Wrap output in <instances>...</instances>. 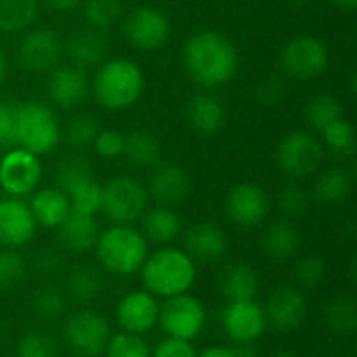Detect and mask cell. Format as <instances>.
<instances>
[{
  "label": "cell",
  "instance_id": "obj_30",
  "mask_svg": "<svg viewBox=\"0 0 357 357\" xmlns=\"http://www.w3.org/2000/svg\"><path fill=\"white\" fill-rule=\"evenodd\" d=\"M123 155L132 165L153 167L161 157V142L146 130H132L123 136Z\"/></svg>",
  "mask_w": 357,
  "mask_h": 357
},
{
  "label": "cell",
  "instance_id": "obj_40",
  "mask_svg": "<svg viewBox=\"0 0 357 357\" xmlns=\"http://www.w3.org/2000/svg\"><path fill=\"white\" fill-rule=\"evenodd\" d=\"M326 274H328V264L322 255L316 253L303 255L295 266V280L303 289H316L318 284L324 282Z\"/></svg>",
  "mask_w": 357,
  "mask_h": 357
},
{
  "label": "cell",
  "instance_id": "obj_47",
  "mask_svg": "<svg viewBox=\"0 0 357 357\" xmlns=\"http://www.w3.org/2000/svg\"><path fill=\"white\" fill-rule=\"evenodd\" d=\"M151 357H197L195 347L190 345V341H182V339H174L167 337L165 341H161Z\"/></svg>",
  "mask_w": 357,
  "mask_h": 357
},
{
  "label": "cell",
  "instance_id": "obj_52",
  "mask_svg": "<svg viewBox=\"0 0 357 357\" xmlns=\"http://www.w3.org/2000/svg\"><path fill=\"white\" fill-rule=\"evenodd\" d=\"M197 357H234V354L228 347H209V349H205L201 356Z\"/></svg>",
  "mask_w": 357,
  "mask_h": 357
},
{
  "label": "cell",
  "instance_id": "obj_29",
  "mask_svg": "<svg viewBox=\"0 0 357 357\" xmlns=\"http://www.w3.org/2000/svg\"><path fill=\"white\" fill-rule=\"evenodd\" d=\"M324 324L331 333L349 337L357 331V301L354 295H339L324 307Z\"/></svg>",
  "mask_w": 357,
  "mask_h": 357
},
{
  "label": "cell",
  "instance_id": "obj_41",
  "mask_svg": "<svg viewBox=\"0 0 357 357\" xmlns=\"http://www.w3.org/2000/svg\"><path fill=\"white\" fill-rule=\"evenodd\" d=\"M324 140L326 144L337 151V153H343V155H351L354 149H356V132L351 128V123L343 117L335 119L333 123H328L324 130Z\"/></svg>",
  "mask_w": 357,
  "mask_h": 357
},
{
  "label": "cell",
  "instance_id": "obj_22",
  "mask_svg": "<svg viewBox=\"0 0 357 357\" xmlns=\"http://www.w3.org/2000/svg\"><path fill=\"white\" fill-rule=\"evenodd\" d=\"M98 234L94 215H84L77 211H71L59 226V241L71 253H86L94 249Z\"/></svg>",
  "mask_w": 357,
  "mask_h": 357
},
{
  "label": "cell",
  "instance_id": "obj_28",
  "mask_svg": "<svg viewBox=\"0 0 357 357\" xmlns=\"http://www.w3.org/2000/svg\"><path fill=\"white\" fill-rule=\"evenodd\" d=\"M299 245H301L299 232L287 220H278V222L270 224L264 234V251L268 257H272L276 261L291 259L299 251Z\"/></svg>",
  "mask_w": 357,
  "mask_h": 357
},
{
  "label": "cell",
  "instance_id": "obj_31",
  "mask_svg": "<svg viewBox=\"0 0 357 357\" xmlns=\"http://www.w3.org/2000/svg\"><path fill=\"white\" fill-rule=\"evenodd\" d=\"M65 289L71 299L77 303H92L100 297L102 293V276L98 270L90 266H73L71 272L67 274Z\"/></svg>",
  "mask_w": 357,
  "mask_h": 357
},
{
  "label": "cell",
  "instance_id": "obj_54",
  "mask_svg": "<svg viewBox=\"0 0 357 357\" xmlns=\"http://www.w3.org/2000/svg\"><path fill=\"white\" fill-rule=\"evenodd\" d=\"M6 54H4V50H2V46H0V84L4 82V77H6Z\"/></svg>",
  "mask_w": 357,
  "mask_h": 357
},
{
  "label": "cell",
  "instance_id": "obj_5",
  "mask_svg": "<svg viewBox=\"0 0 357 357\" xmlns=\"http://www.w3.org/2000/svg\"><path fill=\"white\" fill-rule=\"evenodd\" d=\"M59 140V121L46 105L25 102L13 109V144L40 157L48 155Z\"/></svg>",
  "mask_w": 357,
  "mask_h": 357
},
{
  "label": "cell",
  "instance_id": "obj_49",
  "mask_svg": "<svg viewBox=\"0 0 357 357\" xmlns=\"http://www.w3.org/2000/svg\"><path fill=\"white\" fill-rule=\"evenodd\" d=\"M13 144V107L0 102V146Z\"/></svg>",
  "mask_w": 357,
  "mask_h": 357
},
{
  "label": "cell",
  "instance_id": "obj_38",
  "mask_svg": "<svg viewBox=\"0 0 357 357\" xmlns=\"http://www.w3.org/2000/svg\"><path fill=\"white\" fill-rule=\"evenodd\" d=\"M123 15L121 0H86V21L94 29H107L115 25Z\"/></svg>",
  "mask_w": 357,
  "mask_h": 357
},
{
  "label": "cell",
  "instance_id": "obj_24",
  "mask_svg": "<svg viewBox=\"0 0 357 357\" xmlns=\"http://www.w3.org/2000/svg\"><path fill=\"white\" fill-rule=\"evenodd\" d=\"M63 52L71 59L73 67L86 71L88 67H98L100 63H105L107 44L96 31L84 29V31L73 33L63 44Z\"/></svg>",
  "mask_w": 357,
  "mask_h": 357
},
{
  "label": "cell",
  "instance_id": "obj_4",
  "mask_svg": "<svg viewBox=\"0 0 357 357\" xmlns=\"http://www.w3.org/2000/svg\"><path fill=\"white\" fill-rule=\"evenodd\" d=\"M102 268L115 276H130L138 272L146 259V238L132 226H111L98 234L94 245Z\"/></svg>",
  "mask_w": 357,
  "mask_h": 357
},
{
  "label": "cell",
  "instance_id": "obj_9",
  "mask_svg": "<svg viewBox=\"0 0 357 357\" xmlns=\"http://www.w3.org/2000/svg\"><path fill=\"white\" fill-rule=\"evenodd\" d=\"M63 337L67 347L77 357H98L107 351L111 326L100 314L86 310L65 324Z\"/></svg>",
  "mask_w": 357,
  "mask_h": 357
},
{
  "label": "cell",
  "instance_id": "obj_45",
  "mask_svg": "<svg viewBox=\"0 0 357 357\" xmlns=\"http://www.w3.org/2000/svg\"><path fill=\"white\" fill-rule=\"evenodd\" d=\"M92 144L102 159H117L123 155V134L117 130H98Z\"/></svg>",
  "mask_w": 357,
  "mask_h": 357
},
{
  "label": "cell",
  "instance_id": "obj_50",
  "mask_svg": "<svg viewBox=\"0 0 357 357\" xmlns=\"http://www.w3.org/2000/svg\"><path fill=\"white\" fill-rule=\"evenodd\" d=\"M232 354H234V357H264L257 347H253V343H238L232 349Z\"/></svg>",
  "mask_w": 357,
  "mask_h": 357
},
{
  "label": "cell",
  "instance_id": "obj_15",
  "mask_svg": "<svg viewBox=\"0 0 357 357\" xmlns=\"http://www.w3.org/2000/svg\"><path fill=\"white\" fill-rule=\"evenodd\" d=\"M268 211H270V199L266 190L257 184L251 182L236 184L226 197L228 218L243 228H253L261 224Z\"/></svg>",
  "mask_w": 357,
  "mask_h": 357
},
{
  "label": "cell",
  "instance_id": "obj_48",
  "mask_svg": "<svg viewBox=\"0 0 357 357\" xmlns=\"http://www.w3.org/2000/svg\"><path fill=\"white\" fill-rule=\"evenodd\" d=\"M257 96L266 105H278L284 98V84L276 77H268L257 86Z\"/></svg>",
  "mask_w": 357,
  "mask_h": 357
},
{
  "label": "cell",
  "instance_id": "obj_11",
  "mask_svg": "<svg viewBox=\"0 0 357 357\" xmlns=\"http://www.w3.org/2000/svg\"><path fill=\"white\" fill-rule=\"evenodd\" d=\"M324 159V149L318 142L316 136L307 132H293L282 138L278 151H276V161L280 169L291 176V178H305L314 174Z\"/></svg>",
  "mask_w": 357,
  "mask_h": 357
},
{
  "label": "cell",
  "instance_id": "obj_25",
  "mask_svg": "<svg viewBox=\"0 0 357 357\" xmlns=\"http://www.w3.org/2000/svg\"><path fill=\"white\" fill-rule=\"evenodd\" d=\"M29 209H31L36 224H40L44 228H59L61 222L71 213V203L63 190L44 188L33 195Z\"/></svg>",
  "mask_w": 357,
  "mask_h": 357
},
{
  "label": "cell",
  "instance_id": "obj_14",
  "mask_svg": "<svg viewBox=\"0 0 357 357\" xmlns=\"http://www.w3.org/2000/svg\"><path fill=\"white\" fill-rule=\"evenodd\" d=\"M264 312L268 326L278 333H295L307 318V299L297 289L280 287L270 295Z\"/></svg>",
  "mask_w": 357,
  "mask_h": 357
},
{
  "label": "cell",
  "instance_id": "obj_33",
  "mask_svg": "<svg viewBox=\"0 0 357 357\" xmlns=\"http://www.w3.org/2000/svg\"><path fill=\"white\" fill-rule=\"evenodd\" d=\"M314 192L322 205H341L351 195V176L345 169H328L318 178Z\"/></svg>",
  "mask_w": 357,
  "mask_h": 357
},
{
  "label": "cell",
  "instance_id": "obj_39",
  "mask_svg": "<svg viewBox=\"0 0 357 357\" xmlns=\"http://www.w3.org/2000/svg\"><path fill=\"white\" fill-rule=\"evenodd\" d=\"M15 356L17 357H59V347L56 341L40 331L27 333L17 341L15 347Z\"/></svg>",
  "mask_w": 357,
  "mask_h": 357
},
{
  "label": "cell",
  "instance_id": "obj_44",
  "mask_svg": "<svg viewBox=\"0 0 357 357\" xmlns=\"http://www.w3.org/2000/svg\"><path fill=\"white\" fill-rule=\"evenodd\" d=\"M67 142L73 146H88L98 134V123L92 115H77L67 126Z\"/></svg>",
  "mask_w": 357,
  "mask_h": 357
},
{
  "label": "cell",
  "instance_id": "obj_26",
  "mask_svg": "<svg viewBox=\"0 0 357 357\" xmlns=\"http://www.w3.org/2000/svg\"><path fill=\"white\" fill-rule=\"evenodd\" d=\"M182 230L180 218L169 207H155L142 213V236L157 245H169Z\"/></svg>",
  "mask_w": 357,
  "mask_h": 357
},
{
  "label": "cell",
  "instance_id": "obj_6",
  "mask_svg": "<svg viewBox=\"0 0 357 357\" xmlns=\"http://www.w3.org/2000/svg\"><path fill=\"white\" fill-rule=\"evenodd\" d=\"M146 203H149V192L138 180L130 176H117L107 186H102L100 211L113 224L128 226L140 220L142 213L146 211Z\"/></svg>",
  "mask_w": 357,
  "mask_h": 357
},
{
  "label": "cell",
  "instance_id": "obj_34",
  "mask_svg": "<svg viewBox=\"0 0 357 357\" xmlns=\"http://www.w3.org/2000/svg\"><path fill=\"white\" fill-rule=\"evenodd\" d=\"M305 115H307V121L318 132H322L328 123H333L335 119L343 117V107H341L337 96H333V94H318V96H314L310 100Z\"/></svg>",
  "mask_w": 357,
  "mask_h": 357
},
{
  "label": "cell",
  "instance_id": "obj_3",
  "mask_svg": "<svg viewBox=\"0 0 357 357\" xmlns=\"http://www.w3.org/2000/svg\"><path fill=\"white\" fill-rule=\"evenodd\" d=\"M94 96L109 111H123L136 105L144 92V73L130 59H111L98 65L92 82Z\"/></svg>",
  "mask_w": 357,
  "mask_h": 357
},
{
  "label": "cell",
  "instance_id": "obj_37",
  "mask_svg": "<svg viewBox=\"0 0 357 357\" xmlns=\"http://www.w3.org/2000/svg\"><path fill=\"white\" fill-rule=\"evenodd\" d=\"M31 312L40 320H56L65 312V297L56 287H40L31 295Z\"/></svg>",
  "mask_w": 357,
  "mask_h": 357
},
{
  "label": "cell",
  "instance_id": "obj_32",
  "mask_svg": "<svg viewBox=\"0 0 357 357\" xmlns=\"http://www.w3.org/2000/svg\"><path fill=\"white\" fill-rule=\"evenodd\" d=\"M38 17V0H0V31L21 33Z\"/></svg>",
  "mask_w": 357,
  "mask_h": 357
},
{
  "label": "cell",
  "instance_id": "obj_36",
  "mask_svg": "<svg viewBox=\"0 0 357 357\" xmlns=\"http://www.w3.org/2000/svg\"><path fill=\"white\" fill-rule=\"evenodd\" d=\"M71 211L84 213V215H96L102 205V186L96 182V178H90L75 186L69 195Z\"/></svg>",
  "mask_w": 357,
  "mask_h": 357
},
{
  "label": "cell",
  "instance_id": "obj_51",
  "mask_svg": "<svg viewBox=\"0 0 357 357\" xmlns=\"http://www.w3.org/2000/svg\"><path fill=\"white\" fill-rule=\"evenodd\" d=\"M84 0H46V4L50 8H56V10H71L75 6H79Z\"/></svg>",
  "mask_w": 357,
  "mask_h": 357
},
{
  "label": "cell",
  "instance_id": "obj_12",
  "mask_svg": "<svg viewBox=\"0 0 357 357\" xmlns=\"http://www.w3.org/2000/svg\"><path fill=\"white\" fill-rule=\"evenodd\" d=\"M123 31L134 48L153 52L165 46L169 38V19L159 8L140 6L126 17Z\"/></svg>",
  "mask_w": 357,
  "mask_h": 357
},
{
  "label": "cell",
  "instance_id": "obj_42",
  "mask_svg": "<svg viewBox=\"0 0 357 357\" xmlns=\"http://www.w3.org/2000/svg\"><path fill=\"white\" fill-rule=\"evenodd\" d=\"M105 354L107 357H151L149 345L142 341V337L132 333H119L115 337L111 335Z\"/></svg>",
  "mask_w": 357,
  "mask_h": 357
},
{
  "label": "cell",
  "instance_id": "obj_43",
  "mask_svg": "<svg viewBox=\"0 0 357 357\" xmlns=\"http://www.w3.org/2000/svg\"><path fill=\"white\" fill-rule=\"evenodd\" d=\"M25 259L13 251V249H2L0 251V291L17 287L23 276H25Z\"/></svg>",
  "mask_w": 357,
  "mask_h": 357
},
{
  "label": "cell",
  "instance_id": "obj_27",
  "mask_svg": "<svg viewBox=\"0 0 357 357\" xmlns=\"http://www.w3.org/2000/svg\"><path fill=\"white\" fill-rule=\"evenodd\" d=\"M188 121L201 134H215L226 121L224 105L211 94H199L188 102Z\"/></svg>",
  "mask_w": 357,
  "mask_h": 357
},
{
  "label": "cell",
  "instance_id": "obj_53",
  "mask_svg": "<svg viewBox=\"0 0 357 357\" xmlns=\"http://www.w3.org/2000/svg\"><path fill=\"white\" fill-rule=\"evenodd\" d=\"M331 2H333V6H337L341 10H347V13L357 8V0H331Z\"/></svg>",
  "mask_w": 357,
  "mask_h": 357
},
{
  "label": "cell",
  "instance_id": "obj_20",
  "mask_svg": "<svg viewBox=\"0 0 357 357\" xmlns=\"http://www.w3.org/2000/svg\"><path fill=\"white\" fill-rule=\"evenodd\" d=\"M48 96L54 105L63 109H73L82 105L90 92V82L84 69H77L73 65L67 67H54L48 77Z\"/></svg>",
  "mask_w": 357,
  "mask_h": 357
},
{
  "label": "cell",
  "instance_id": "obj_1",
  "mask_svg": "<svg viewBox=\"0 0 357 357\" xmlns=\"http://www.w3.org/2000/svg\"><path fill=\"white\" fill-rule=\"evenodd\" d=\"M182 61L186 73L203 88H220L228 84L238 69V52L234 44L213 29L192 33L184 44Z\"/></svg>",
  "mask_w": 357,
  "mask_h": 357
},
{
  "label": "cell",
  "instance_id": "obj_35",
  "mask_svg": "<svg viewBox=\"0 0 357 357\" xmlns=\"http://www.w3.org/2000/svg\"><path fill=\"white\" fill-rule=\"evenodd\" d=\"M90 178H94V174H92L90 163L84 157H67L59 165L56 176H54L56 188L63 190L65 195H69L75 186H79L82 182L90 180Z\"/></svg>",
  "mask_w": 357,
  "mask_h": 357
},
{
  "label": "cell",
  "instance_id": "obj_19",
  "mask_svg": "<svg viewBox=\"0 0 357 357\" xmlns=\"http://www.w3.org/2000/svg\"><path fill=\"white\" fill-rule=\"evenodd\" d=\"M149 192L161 207H174L190 195V178L178 163H157L149 180Z\"/></svg>",
  "mask_w": 357,
  "mask_h": 357
},
{
  "label": "cell",
  "instance_id": "obj_56",
  "mask_svg": "<svg viewBox=\"0 0 357 357\" xmlns=\"http://www.w3.org/2000/svg\"><path fill=\"white\" fill-rule=\"evenodd\" d=\"M295 2H301V4H312L314 0H295Z\"/></svg>",
  "mask_w": 357,
  "mask_h": 357
},
{
  "label": "cell",
  "instance_id": "obj_7",
  "mask_svg": "<svg viewBox=\"0 0 357 357\" xmlns=\"http://www.w3.org/2000/svg\"><path fill=\"white\" fill-rule=\"evenodd\" d=\"M157 322L167 337L192 341L201 335L205 326V307L197 297L182 293L165 299V303L159 305Z\"/></svg>",
  "mask_w": 357,
  "mask_h": 357
},
{
  "label": "cell",
  "instance_id": "obj_8",
  "mask_svg": "<svg viewBox=\"0 0 357 357\" xmlns=\"http://www.w3.org/2000/svg\"><path fill=\"white\" fill-rule=\"evenodd\" d=\"M63 56V40L50 27L25 29L17 46V61L29 73H50Z\"/></svg>",
  "mask_w": 357,
  "mask_h": 357
},
{
  "label": "cell",
  "instance_id": "obj_21",
  "mask_svg": "<svg viewBox=\"0 0 357 357\" xmlns=\"http://www.w3.org/2000/svg\"><path fill=\"white\" fill-rule=\"evenodd\" d=\"M228 249L224 230L211 222H201L188 228L184 234V251L199 261H218Z\"/></svg>",
  "mask_w": 357,
  "mask_h": 357
},
{
  "label": "cell",
  "instance_id": "obj_10",
  "mask_svg": "<svg viewBox=\"0 0 357 357\" xmlns=\"http://www.w3.org/2000/svg\"><path fill=\"white\" fill-rule=\"evenodd\" d=\"M280 65L295 79H314L328 65V48L314 36H297L282 48Z\"/></svg>",
  "mask_w": 357,
  "mask_h": 357
},
{
  "label": "cell",
  "instance_id": "obj_2",
  "mask_svg": "<svg viewBox=\"0 0 357 357\" xmlns=\"http://www.w3.org/2000/svg\"><path fill=\"white\" fill-rule=\"evenodd\" d=\"M140 270L146 293L163 299L188 293L197 280L195 259L186 251L174 247H163L153 255H146Z\"/></svg>",
  "mask_w": 357,
  "mask_h": 357
},
{
  "label": "cell",
  "instance_id": "obj_55",
  "mask_svg": "<svg viewBox=\"0 0 357 357\" xmlns=\"http://www.w3.org/2000/svg\"><path fill=\"white\" fill-rule=\"evenodd\" d=\"M270 357H297V354H293V351H289V349H280V351L272 354Z\"/></svg>",
  "mask_w": 357,
  "mask_h": 357
},
{
  "label": "cell",
  "instance_id": "obj_13",
  "mask_svg": "<svg viewBox=\"0 0 357 357\" xmlns=\"http://www.w3.org/2000/svg\"><path fill=\"white\" fill-rule=\"evenodd\" d=\"M42 180V163L40 157L25 151V149H15L8 151L2 161H0V186L10 195V197H25Z\"/></svg>",
  "mask_w": 357,
  "mask_h": 357
},
{
  "label": "cell",
  "instance_id": "obj_17",
  "mask_svg": "<svg viewBox=\"0 0 357 357\" xmlns=\"http://www.w3.org/2000/svg\"><path fill=\"white\" fill-rule=\"evenodd\" d=\"M117 324L123 333L132 335H144L153 331V326L159 320V303L157 297H153L146 291H134L119 299L115 307Z\"/></svg>",
  "mask_w": 357,
  "mask_h": 357
},
{
  "label": "cell",
  "instance_id": "obj_23",
  "mask_svg": "<svg viewBox=\"0 0 357 357\" xmlns=\"http://www.w3.org/2000/svg\"><path fill=\"white\" fill-rule=\"evenodd\" d=\"M257 291H259V278L251 266L236 261L224 268L220 276V293L228 299V303L251 301L255 299Z\"/></svg>",
  "mask_w": 357,
  "mask_h": 357
},
{
  "label": "cell",
  "instance_id": "obj_18",
  "mask_svg": "<svg viewBox=\"0 0 357 357\" xmlns=\"http://www.w3.org/2000/svg\"><path fill=\"white\" fill-rule=\"evenodd\" d=\"M36 220L31 215L29 205L19 201L17 197L0 201V247L17 249L29 243L36 234Z\"/></svg>",
  "mask_w": 357,
  "mask_h": 357
},
{
  "label": "cell",
  "instance_id": "obj_46",
  "mask_svg": "<svg viewBox=\"0 0 357 357\" xmlns=\"http://www.w3.org/2000/svg\"><path fill=\"white\" fill-rule=\"evenodd\" d=\"M307 205H310V197H307V192H305L303 188H299V186H287V188L280 192V197H278V207H280V211H282L284 215H291V218L301 215V213L307 209Z\"/></svg>",
  "mask_w": 357,
  "mask_h": 357
},
{
  "label": "cell",
  "instance_id": "obj_16",
  "mask_svg": "<svg viewBox=\"0 0 357 357\" xmlns=\"http://www.w3.org/2000/svg\"><path fill=\"white\" fill-rule=\"evenodd\" d=\"M226 335L236 343H255L268 328L264 307L251 301H232L222 314Z\"/></svg>",
  "mask_w": 357,
  "mask_h": 357
}]
</instances>
